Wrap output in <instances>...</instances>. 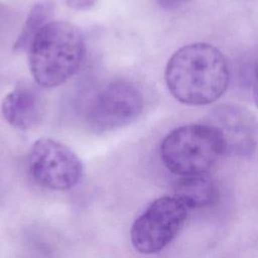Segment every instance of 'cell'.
<instances>
[{
	"label": "cell",
	"mask_w": 258,
	"mask_h": 258,
	"mask_svg": "<svg viewBox=\"0 0 258 258\" xmlns=\"http://www.w3.org/2000/svg\"><path fill=\"white\" fill-rule=\"evenodd\" d=\"M188 211L175 197L155 200L132 224V245L143 254L161 251L178 234Z\"/></svg>",
	"instance_id": "obj_4"
},
{
	"label": "cell",
	"mask_w": 258,
	"mask_h": 258,
	"mask_svg": "<svg viewBox=\"0 0 258 258\" xmlns=\"http://www.w3.org/2000/svg\"><path fill=\"white\" fill-rule=\"evenodd\" d=\"M190 0H156L158 5L165 10H175L187 4Z\"/></svg>",
	"instance_id": "obj_11"
},
{
	"label": "cell",
	"mask_w": 258,
	"mask_h": 258,
	"mask_svg": "<svg viewBox=\"0 0 258 258\" xmlns=\"http://www.w3.org/2000/svg\"><path fill=\"white\" fill-rule=\"evenodd\" d=\"M164 78L175 100L202 106L215 102L226 92L230 71L226 57L217 47L196 42L180 47L170 56Z\"/></svg>",
	"instance_id": "obj_1"
},
{
	"label": "cell",
	"mask_w": 258,
	"mask_h": 258,
	"mask_svg": "<svg viewBox=\"0 0 258 258\" xmlns=\"http://www.w3.org/2000/svg\"><path fill=\"white\" fill-rule=\"evenodd\" d=\"M28 164L33 178L50 189H71L83 175V164L79 157L69 147L50 138L34 142Z\"/></svg>",
	"instance_id": "obj_5"
},
{
	"label": "cell",
	"mask_w": 258,
	"mask_h": 258,
	"mask_svg": "<svg viewBox=\"0 0 258 258\" xmlns=\"http://www.w3.org/2000/svg\"><path fill=\"white\" fill-rule=\"evenodd\" d=\"M142 109L140 91L131 83L117 81L95 96L88 109V121L95 130H112L134 121Z\"/></svg>",
	"instance_id": "obj_7"
},
{
	"label": "cell",
	"mask_w": 258,
	"mask_h": 258,
	"mask_svg": "<svg viewBox=\"0 0 258 258\" xmlns=\"http://www.w3.org/2000/svg\"><path fill=\"white\" fill-rule=\"evenodd\" d=\"M221 155L219 138L206 123L175 128L166 135L160 147L165 167L181 177L206 174Z\"/></svg>",
	"instance_id": "obj_3"
},
{
	"label": "cell",
	"mask_w": 258,
	"mask_h": 258,
	"mask_svg": "<svg viewBox=\"0 0 258 258\" xmlns=\"http://www.w3.org/2000/svg\"><path fill=\"white\" fill-rule=\"evenodd\" d=\"M205 123L217 134L224 155L249 157L258 147V120L247 108L221 104L213 108Z\"/></svg>",
	"instance_id": "obj_6"
},
{
	"label": "cell",
	"mask_w": 258,
	"mask_h": 258,
	"mask_svg": "<svg viewBox=\"0 0 258 258\" xmlns=\"http://www.w3.org/2000/svg\"><path fill=\"white\" fill-rule=\"evenodd\" d=\"M2 114L12 126L22 130L30 129L41 118V99L33 88L19 86L4 98Z\"/></svg>",
	"instance_id": "obj_8"
},
{
	"label": "cell",
	"mask_w": 258,
	"mask_h": 258,
	"mask_svg": "<svg viewBox=\"0 0 258 258\" xmlns=\"http://www.w3.org/2000/svg\"><path fill=\"white\" fill-rule=\"evenodd\" d=\"M214 196L215 186L206 174L182 177L175 186L174 197L188 210L209 205Z\"/></svg>",
	"instance_id": "obj_9"
},
{
	"label": "cell",
	"mask_w": 258,
	"mask_h": 258,
	"mask_svg": "<svg viewBox=\"0 0 258 258\" xmlns=\"http://www.w3.org/2000/svg\"><path fill=\"white\" fill-rule=\"evenodd\" d=\"M67 4L76 10H86L91 8L97 0H66Z\"/></svg>",
	"instance_id": "obj_12"
},
{
	"label": "cell",
	"mask_w": 258,
	"mask_h": 258,
	"mask_svg": "<svg viewBox=\"0 0 258 258\" xmlns=\"http://www.w3.org/2000/svg\"><path fill=\"white\" fill-rule=\"evenodd\" d=\"M253 96H254L255 103L258 107V69L256 70L254 79H253Z\"/></svg>",
	"instance_id": "obj_13"
},
{
	"label": "cell",
	"mask_w": 258,
	"mask_h": 258,
	"mask_svg": "<svg viewBox=\"0 0 258 258\" xmlns=\"http://www.w3.org/2000/svg\"><path fill=\"white\" fill-rule=\"evenodd\" d=\"M52 12V4L49 2H39L30 10L22 31L14 43L15 51H23L29 49L34 37L40 29L47 24V19Z\"/></svg>",
	"instance_id": "obj_10"
},
{
	"label": "cell",
	"mask_w": 258,
	"mask_h": 258,
	"mask_svg": "<svg viewBox=\"0 0 258 258\" xmlns=\"http://www.w3.org/2000/svg\"><path fill=\"white\" fill-rule=\"evenodd\" d=\"M81 30L67 21L45 24L29 47V67L35 82L43 88L57 87L80 69L85 56Z\"/></svg>",
	"instance_id": "obj_2"
}]
</instances>
